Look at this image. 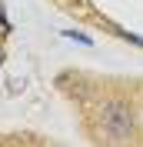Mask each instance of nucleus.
<instances>
[{"mask_svg": "<svg viewBox=\"0 0 143 147\" xmlns=\"http://www.w3.org/2000/svg\"><path fill=\"white\" fill-rule=\"evenodd\" d=\"M60 3H70V7H83L87 0H60Z\"/></svg>", "mask_w": 143, "mask_h": 147, "instance_id": "4", "label": "nucleus"}, {"mask_svg": "<svg viewBox=\"0 0 143 147\" xmlns=\"http://www.w3.org/2000/svg\"><path fill=\"white\" fill-rule=\"evenodd\" d=\"M63 37H70V40H77V44H83V47H90V44H93L87 34H77V30H63Z\"/></svg>", "mask_w": 143, "mask_h": 147, "instance_id": "2", "label": "nucleus"}, {"mask_svg": "<svg viewBox=\"0 0 143 147\" xmlns=\"http://www.w3.org/2000/svg\"><path fill=\"white\" fill-rule=\"evenodd\" d=\"M116 34H120V37H126V40H130V44H140V47H143V37H136V34H130V30H116Z\"/></svg>", "mask_w": 143, "mask_h": 147, "instance_id": "3", "label": "nucleus"}, {"mask_svg": "<svg viewBox=\"0 0 143 147\" xmlns=\"http://www.w3.org/2000/svg\"><path fill=\"white\" fill-rule=\"evenodd\" d=\"M100 127H103V134L113 137V140L130 137V130H133V110H130V104L120 100V97L103 100V107H100Z\"/></svg>", "mask_w": 143, "mask_h": 147, "instance_id": "1", "label": "nucleus"}]
</instances>
